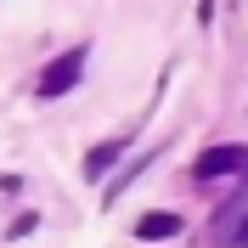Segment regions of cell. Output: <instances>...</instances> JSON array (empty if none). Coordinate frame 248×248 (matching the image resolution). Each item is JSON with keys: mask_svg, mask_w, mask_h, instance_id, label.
Masks as SVG:
<instances>
[{"mask_svg": "<svg viewBox=\"0 0 248 248\" xmlns=\"http://www.w3.org/2000/svg\"><path fill=\"white\" fill-rule=\"evenodd\" d=\"M85 62H91V46H74V51H62V57L51 62L46 74H40V85H34V91L46 96V102H51V96H68V91L79 85V79H85Z\"/></svg>", "mask_w": 248, "mask_h": 248, "instance_id": "6da1fadb", "label": "cell"}, {"mask_svg": "<svg viewBox=\"0 0 248 248\" xmlns=\"http://www.w3.org/2000/svg\"><path fill=\"white\" fill-rule=\"evenodd\" d=\"M119 153H124V141H102V147H91V153H85V175H108L113 164H119Z\"/></svg>", "mask_w": 248, "mask_h": 248, "instance_id": "277c9868", "label": "cell"}, {"mask_svg": "<svg viewBox=\"0 0 248 248\" xmlns=\"http://www.w3.org/2000/svg\"><path fill=\"white\" fill-rule=\"evenodd\" d=\"M198 181H220V175H248V147H209V153L192 164Z\"/></svg>", "mask_w": 248, "mask_h": 248, "instance_id": "7a4b0ae2", "label": "cell"}, {"mask_svg": "<svg viewBox=\"0 0 248 248\" xmlns=\"http://www.w3.org/2000/svg\"><path fill=\"white\" fill-rule=\"evenodd\" d=\"M232 248H248V226H237V232H232Z\"/></svg>", "mask_w": 248, "mask_h": 248, "instance_id": "5b68a950", "label": "cell"}, {"mask_svg": "<svg viewBox=\"0 0 248 248\" xmlns=\"http://www.w3.org/2000/svg\"><path fill=\"white\" fill-rule=\"evenodd\" d=\"M181 232V215H170V209H153V215H141L136 220V237L141 243H164V237Z\"/></svg>", "mask_w": 248, "mask_h": 248, "instance_id": "3957f363", "label": "cell"}]
</instances>
